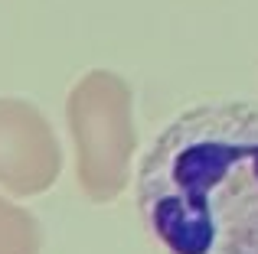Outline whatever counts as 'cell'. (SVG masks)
Instances as JSON below:
<instances>
[{
    "mask_svg": "<svg viewBox=\"0 0 258 254\" xmlns=\"http://www.w3.org/2000/svg\"><path fill=\"white\" fill-rule=\"evenodd\" d=\"M138 205L167 254H258V108L183 111L141 160Z\"/></svg>",
    "mask_w": 258,
    "mask_h": 254,
    "instance_id": "obj_1",
    "label": "cell"
},
{
    "mask_svg": "<svg viewBox=\"0 0 258 254\" xmlns=\"http://www.w3.org/2000/svg\"><path fill=\"white\" fill-rule=\"evenodd\" d=\"M43 231L26 209L0 196V254H39Z\"/></svg>",
    "mask_w": 258,
    "mask_h": 254,
    "instance_id": "obj_4",
    "label": "cell"
},
{
    "mask_svg": "<svg viewBox=\"0 0 258 254\" xmlns=\"http://www.w3.org/2000/svg\"><path fill=\"white\" fill-rule=\"evenodd\" d=\"M62 173V147L36 104L0 98V186L13 196H39Z\"/></svg>",
    "mask_w": 258,
    "mask_h": 254,
    "instance_id": "obj_3",
    "label": "cell"
},
{
    "mask_svg": "<svg viewBox=\"0 0 258 254\" xmlns=\"http://www.w3.org/2000/svg\"><path fill=\"white\" fill-rule=\"evenodd\" d=\"M66 124L76 144V179L92 202L108 205L131 179L138 144L131 88L118 72L92 69L72 85Z\"/></svg>",
    "mask_w": 258,
    "mask_h": 254,
    "instance_id": "obj_2",
    "label": "cell"
}]
</instances>
